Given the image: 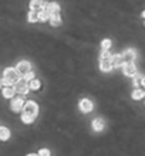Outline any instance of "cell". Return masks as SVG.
<instances>
[{
    "label": "cell",
    "instance_id": "cell-1",
    "mask_svg": "<svg viewBox=\"0 0 145 156\" xmlns=\"http://www.w3.org/2000/svg\"><path fill=\"white\" fill-rule=\"evenodd\" d=\"M38 115V105L34 101H27L21 111V121L24 123H33L36 116Z\"/></svg>",
    "mask_w": 145,
    "mask_h": 156
},
{
    "label": "cell",
    "instance_id": "cell-2",
    "mask_svg": "<svg viewBox=\"0 0 145 156\" xmlns=\"http://www.w3.org/2000/svg\"><path fill=\"white\" fill-rule=\"evenodd\" d=\"M21 78L20 73L16 70V67L13 68V67H9V68H6V70L3 71V85L4 87H12Z\"/></svg>",
    "mask_w": 145,
    "mask_h": 156
},
{
    "label": "cell",
    "instance_id": "cell-3",
    "mask_svg": "<svg viewBox=\"0 0 145 156\" xmlns=\"http://www.w3.org/2000/svg\"><path fill=\"white\" fill-rule=\"evenodd\" d=\"M111 54L108 50H103V53L100 55V68L104 73H108V71L112 70V64H111Z\"/></svg>",
    "mask_w": 145,
    "mask_h": 156
},
{
    "label": "cell",
    "instance_id": "cell-4",
    "mask_svg": "<svg viewBox=\"0 0 145 156\" xmlns=\"http://www.w3.org/2000/svg\"><path fill=\"white\" fill-rule=\"evenodd\" d=\"M13 88H14V91H16V94H20L21 97H23V95H27L29 94V91H30L29 81H26L24 78H20V80L13 85Z\"/></svg>",
    "mask_w": 145,
    "mask_h": 156
},
{
    "label": "cell",
    "instance_id": "cell-5",
    "mask_svg": "<svg viewBox=\"0 0 145 156\" xmlns=\"http://www.w3.org/2000/svg\"><path fill=\"white\" fill-rule=\"evenodd\" d=\"M24 99L23 97H13L12 98V104H10V108H12L13 112H21L23 108H24Z\"/></svg>",
    "mask_w": 145,
    "mask_h": 156
},
{
    "label": "cell",
    "instance_id": "cell-6",
    "mask_svg": "<svg viewBox=\"0 0 145 156\" xmlns=\"http://www.w3.org/2000/svg\"><path fill=\"white\" fill-rule=\"evenodd\" d=\"M16 70L20 73V75L23 77L24 74H27L29 71H31V64H30L29 61H26V60H23V61H19L16 66Z\"/></svg>",
    "mask_w": 145,
    "mask_h": 156
},
{
    "label": "cell",
    "instance_id": "cell-7",
    "mask_svg": "<svg viewBox=\"0 0 145 156\" xmlns=\"http://www.w3.org/2000/svg\"><path fill=\"white\" fill-rule=\"evenodd\" d=\"M122 73H124L127 77H135L138 74L137 73V67L134 62H127L124 64V68H122Z\"/></svg>",
    "mask_w": 145,
    "mask_h": 156
},
{
    "label": "cell",
    "instance_id": "cell-8",
    "mask_svg": "<svg viewBox=\"0 0 145 156\" xmlns=\"http://www.w3.org/2000/svg\"><path fill=\"white\" fill-rule=\"evenodd\" d=\"M122 57H124L125 64H127V62H132V61H135L137 53H135V50H132V48H127V50H124Z\"/></svg>",
    "mask_w": 145,
    "mask_h": 156
},
{
    "label": "cell",
    "instance_id": "cell-9",
    "mask_svg": "<svg viewBox=\"0 0 145 156\" xmlns=\"http://www.w3.org/2000/svg\"><path fill=\"white\" fill-rule=\"evenodd\" d=\"M124 57L122 54H114L111 57V64L112 68H118V67H124Z\"/></svg>",
    "mask_w": 145,
    "mask_h": 156
},
{
    "label": "cell",
    "instance_id": "cell-10",
    "mask_svg": "<svg viewBox=\"0 0 145 156\" xmlns=\"http://www.w3.org/2000/svg\"><path fill=\"white\" fill-rule=\"evenodd\" d=\"M80 109L84 112V114H88V112L92 111V102L87 98H83L80 101Z\"/></svg>",
    "mask_w": 145,
    "mask_h": 156
},
{
    "label": "cell",
    "instance_id": "cell-11",
    "mask_svg": "<svg viewBox=\"0 0 145 156\" xmlns=\"http://www.w3.org/2000/svg\"><path fill=\"white\" fill-rule=\"evenodd\" d=\"M2 94H3L4 98H10V99H12L13 97H14V94H16V91H14V88H13V87H4L3 91H2Z\"/></svg>",
    "mask_w": 145,
    "mask_h": 156
},
{
    "label": "cell",
    "instance_id": "cell-12",
    "mask_svg": "<svg viewBox=\"0 0 145 156\" xmlns=\"http://www.w3.org/2000/svg\"><path fill=\"white\" fill-rule=\"evenodd\" d=\"M47 12L50 13V16L51 14H57L58 12H60V4L58 3H49V6H47Z\"/></svg>",
    "mask_w": 145,
    "mask_h": 156
},
{
    "label": "cell",
    "instance_id": "cell-13",
    "mask_svg": "<svg viewBox=\"0 0 145 156\" xmlns=\"http://www.w3.org/2000/svg\"><path fill=\"white\" fill-rule=\"evenodd\" d=\"M50 24L53 26V27H57V26L61 24V17H60V14H51L50 16Z\"/></svg>",
    "mask_w": 145,
    "mask_h": 156
},
{
    "label": "cell",
    "instance_id": "cell-14",
    "mask_svg": "<svg viewBox=\"0 0 145 156\" xmlns=\"http://www.w3.org/2000/svg\"><path fill=\"white\" fill-rule=\"evenodd\" d=\"M92 128H94V131H97V132L103 131L104 129V121L103 119H100V118L94 119V121H92Z\"/></svg>",
    "mask_w": 145,
    "mask_h": 156
},
{
    "label": "cell",
    "instance_id": "cell-15",
    "mask_svg": "<svg viewBox=\"0 0 145 156\" xmlns=\"http://www.w3.org/2000/svg\"><path fill=\"white\" fill-rule=\"evenodd\" d=\"M50 20V13L44 9H40L38 10V21H47Z\"/></svg>",
    "mask_w": 145,
    "mask_h": 156
},
{
    "label": "cell",
    "instance_id": "cell-16",
    "mask_svg": "<svg viewBox=\"0 0 145 156\" xmlns=\"http://www.w3.org/2000/svg\"><path fill=\"white\" fill-rule=\"evenodd\" d=\"M10 138V131L6 126H0V140H7Z\"/></svg>",
    "mask_w": 145,
    "mask_h": 156
},
{
    "label": "cell",
    "instance_id": "cell-17",
    "mask_svg": "<svg viewBox=\"0 0 145 156\" xmlns=\"http://www.w3.org/2000/svg\"><path fill=\"white\" fill-rule=\"evenodd\" d=\"M27 20H29L30 23L38 21V12L37 10H30V13L27 14Z\"/></svg>",
    "mask_w": 145,
    "mask_h": 156
},
{
    "label": "cell",
    "instance_id": "cell-18",
    "mask_svg": "<svg viewBox=\"0 0 145 156\" xmlns=\"http://www.w3.org/2000/svg\"><path fill=\"white\" fill-rule=\"evenodd\" d=\"M40 85H42V82L38 81V80H36V78H33L31 81H29V87H30V90H33V91L38 90V88H40Z\"/></svg>",
    "mask_w": 145,
    "mask_h": 156
},
{
    "label": "cell",
    "instance_id": "cell-19",
    "mask_svg": "<svg viewBox=\"0 0 145 156\" xmlns=\"http://www.w3.org/2000/svg\"><path fill=\"white\" fill-rule=\"evenodd\" d=\"M144 95H145L144 90H138V88H135L134 92H132V98L134 99H141V98H144Z\"/></svg>",
    "mask_w": 145,
    "mask_h": 156
},
{
    "label": "cell",
    "instance_id": "cell-20",
    "mask_svg": "<svg viewBox=\"0 0 145 156\" xmlns=\"http://www.w3.org/2000/svg\"><path fill=\"white\" fill-rule=\"evenodd\" d=\"M141 81H142V75H140V74H137L135 77H134V87L135 88H138V85H141Z\"/></svg>",
    "mask_w": 145,
    "mask_h": 156
},
{
    "label": "cell",
    "instance_id": "cell-21",
    "mask_svg": "<svg viewBox=\"0 0 145 156\" xmlns=\"http://www.w3.org/2000/svg\"><path fill=\"white\" fill-rule=\"evenodd\" d=\"M110 47H111V40H104L103 43H101V48L103 50H110Z\"/></svg>",
    "mask_w": 145,
    "mask_h": 156
},
{
    "label": "cell",
    "instance_id": "cell-22",
    "mask_svg": "<svg viewBox=\"0 0 145 156\" xmlns=\"http://www.w3.org/2000/svg\"><path fill=\"white\" fill-rule=\"evenodd\" d=\"M21 78H24L26 81H31V80H33V78H34V73H33V71H29L27 74H24V75H23V77H21Z\"/></svg>",
    "mask_w": 145,
    "mask_h": 156
},
{
    "label": "cell",
    "instance_id": "cell-23",
    "mask_svg": "<svg viewBox=\"0 0 145 156\" xmlns=\"http://www.w3.org/2000/svg\"><path fill=\"white\" fill-rule=\"evenodd\" d=\"M38 155L40 156H50V151L49 149H40V151H38Z\"/></svg>",
    "mask_w": 145,
    "mask_h": 156
},
{
    "label": "cell",
    "instance_id": "cell-24",
    "mask_svg": "<svg viewBox=\"0 0 145 156\" xmlns=\"http://www.w3.org/2000/svg\"><path fill=\"white\" fill-rule=\"evenodd\" d=\"M141 85L145 87V77H142V81H141Z\"/></svg>",
    "mask_w": 145,
    "mask_h": 156
},
{
    "label": "cell",
    "instance_id": "cell-25",
    "mask_svg": "<svg viewBox=\"0 0 145 156\" xmlns=\"http://www.w3.org/2000/svg\"><path fill=\"white\" fill-rule=\"evenodd\" d=\"M27 156H40V155H37V153H30V155H27Z\"/></svg>",
    "mask_w": 145,
    "mask_h": 156
},
{
    "label": "cell",
    "instance_id": "cell-26",
    "mask_svg": "<svg viewBox=\"0 0 145 156\" xmlns=\"http://www.w3.org/2000/svg\"><path fill=\"white\" fill-rule=\"evenodd\" d=\"M2 85H3V80H0V88H2Z\"/></svg>",
    "mask_w": 145,
    "mask_h": 156
},
{
    "label": "cell",
    "instance_id": "cell-27",
    "mask_svg": "<svg viewBox=\"0 0 145 156\" xmlns=\"http://www.w3.org/2000/svg\"><path fill=\"white\" fill-rule=\"evenodd\" d=\"M142 17H144V19H145V12H144V13H142Z\"/></svg>",
    "mask_w": 145,
    "mask_h": 156
}]
</instances>
